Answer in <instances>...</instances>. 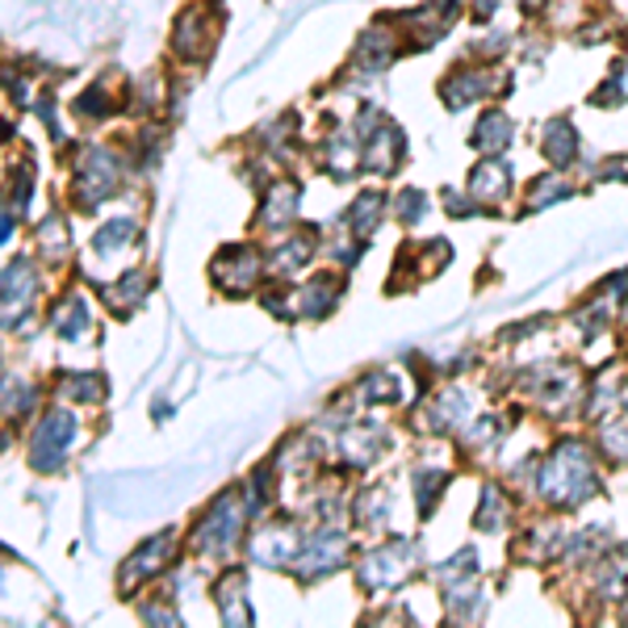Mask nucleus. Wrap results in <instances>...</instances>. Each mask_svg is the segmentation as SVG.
<instances>
[{
	"label": "nucleus",
	"instance_id": "obj_1",
	"mask_svg": "<svg viewBox=\"0 0 628 628\" xmlns=\"http://www.w3.org/2000/svg\"><path fill=\"white\" fill-rule=\"evenodd\" d=\"M541 491L545 498H553L557 507H574L595 491V470H590V453L587 444L578 440H566L557 453L549 457L545 474H541Z\"/></svg>",
	"mask_w": 628,
	"mask_h": 628
},
{
	"label": "nucleus",
	"instance_id": "obj_2",
	"mask_svg": "<svg viewBox=\"0 0 628 628\" xmlns=\"http://www.w3.org/2000/svg\"><path fill=\"white\" fill-rule=\"evenodd\" d=\"M223 39V9L214 4H189L172 25V55L181 63H206Z\"/></svg>",
	"mask_w": 628,
	"mask_h": 628
},
{
	"label": "nucleus",
	"instance_id": "obj_3",
	"mask_svg": "<svg viewBox=\"0 0 628 628\" xmlns=\"http://www.w3.org/2000/svg\"><path fill=\"white\" fill-rule=\"evenodd\" d=\"M512 76H495V68L482 59V63H457L449 76L440 80V101L449 105V110H465V105H474V101H486L491 93H512L507 89Z\"/></svg>",
	"mask_w": 628,
	"mask_h": 628
},
{
	"label": "nucleus",
	"instance_id": "obj_4",
	"mask_svg": "<svg viewBox=\"0 0 628 628\" xmlns=\"http://www.w3.org/2000/svg\"><path fill=\"white\" fill-rule=\"evenodd\" d=\"M80 176H76V202L84 209H93L96 202H105L117 189V155L105 147H89L80 152Z\"/></svg>",
	"mask_w": 628,
	"mask_h": 628
},
{
	"label": "nucleus",
	"instance_id": "obj_5",
	"mask_svg": "<svg viewBox=\"0 0 628 628\" xmlns=\"http://www.w3.org/2000/svg\"><path fill=\"white\" fill-rule=\"evenodd\" d=\"M406 42L399 39V21H373L369 30H361V39L352 47V63L364 68V72H385L394 59L402 55Z\"/></svg>",
	"mask_w": 628,
	"mask_h": 628
},
{
	"label": "nucleus",
	"instance_id": "obj_6",
	"mask_svg": "<svg viewBox=\"0 0 628 628\" xmlns=\"http://www.w3.org/2000/svg\"><path fill=\"white\" fill-rule=\"evenodd\" d=\"M72 440H76V419L63 415V411H51V415L39 423L34 444H30L34 465H39V470H59L63 457H68V449H72Z\"/></svg>",
	"mask_w": 628,
	"mask_h": 628
},
{
	"label": "nucleus",
	"instance_id": "obj_7",
	"mask_svg": "<svg viewBox=\"0 0 628 628\" xmlns=\"http://www.w3.org/2000/svg\"><path fill=\"white\" fill-rule=\"evenodd\" d=\"M239 533H244V507H239V498L235 495H227V498H218V503L209 507L206 519H202L197 545L209 553H227Z\"/></svg>",
	"mask_w": 628,
	"mask_h": 628
},
{
	"label": "nucleus",
	"instance_id": "obj_8",
	"mask_svg": "<svg viewBox=\"0 0 628 628\" xmlns=\"http://www.w3.org/2000/svg\"><path fill=\"white\" fill-rule=\"evenodd\" d=\"M364 138H369V143H364V155H369V159H364V168L369 172H394L399 168L402 155H406V138H402V131L390 122V117H385L373 134H364Z\"/></svg>",
	"mask_w": 628,
	"mask_h": 628
},
{
	"label": "nucleus",
	"instance_id": "obj_9",
	"mask_svg": "<svg viewBox=\"0 0 628 628\" xmlns=\"http://www.w3.org/2000/svg\"><path fill=\"white\" fill-rule=\"evenodd\" d=\"M507 193H512L507 164H503L498 155H486V159L470 172V197H474V202H486V206H498Z\"/></svg>",
	"mask_w": 628,
	"mask_h": 628
},
{
	"label": "nucleus",
	"instance_id": "obj_10",
	"mask_svg": "<svg viewBox=\"0 0 628 628\" xmlns=\"http://www.w3.org/2000/svg\"><path fill=\"white\" fill-rule=\"evenodd\" d=\"M512 138H515V122L503 110H486V114L477 117L474 134H470V143L486 155H503L512 147Z\"/></svg>",
	"mask_w": 628,
	"mask_h": 628
},
{
	"label": "nucleus",
	"instance_id": "obj_11",
	"mask_svg": "<svg viewBox=\"0 0 628 628\" xmlns=\"http://www.w3.org/2000/svg\"><path fill=\"white\" fill-rule=\"evenodd\" d=\"M541 147H545V159L557 164V168H570L578 159V131H574L570 117H549L545 122V134H541Z\"/></svg>",
	"mask_w": 628,
	"mask_h": 628
},
{
	"label": "nucleus",
	"instance_id": "obj_12",
	"mask_svg": "<svg viewBox=\"0 0 628 628\" xmlns=\"http://www.w3.org/2000/svg\"><path fill=\"white\" fill-rule=\"evenodd\" d=\"M402 549H406V545H399V549H390V553H385V549L373 553V557L364 562V570H361L364 587H381V583H385V587H394V583H402V578H406V570H411V562H406V557L399 562Z\"/></svg>",
	"mask_w": 628,
	"mask_h": 628
},
{
	"label": "nucleus",
	"instance_id": "obj_13",
	"mask_svg": "<svg viewBox=\"0 0 628 628\" xmlns=\"http://www.w3.org/2000/svg\"><path fill=\"white\" fill-rule=\"evenodd\" d=\"M72 110H76V117H84V122H105V117H114L117 110V93L105 80H96V84H89V89L76 96Z\"/></svg>",
	"mask_w": 628,
	"mask_h": 628
},
{
	"label": "nucleus",
	"instance_id": "obj_14",
	"mask_svg": "<svg viewBox=\"0 0 628 628\" xmlns=\"http://www.w3.org/2000/svg\"><path fill=\"white\" fill-rule=\"evenodd\" d=\"M381 214H385V193L364 189L361 197L352 202V209H348V227L364 239V235H373V227L381 223Z\"/></svg>",
	"mask_w": 628,
	"mask_h": 628
},
{
	"label": "nucleus",
	"instance_id": "obj_15",
	"mask_svg": "<svg viewBox=\"0 0 628 628\" xmlns=\"http://www.w3.org/2000/svg\"><path fill=\"white\" fill-rule=\"evenodd\" d=\"M294 209H298V189L294 185H272L265 197V209H260V223L265 227H281L294 218Z\"/></svg>",
	"mask_w": 628,
	"mask_h": 628
},
{
	"label": "nucleus",
	"instance_id": "obj_16",
	"mask_svg": "<svg viewBox=\"0 0 628 628\" xmlns=\"http://www.w3.org/2000/svg\"><path fill=\"white\" fill-rule=\"evenodd\" d=\"M168 545H172V536H155L152 545H143V549L134 553V562L126 566V583H143L147 574L159 570V566L168 562V557H164V553H168Z\"/></svg>",
	"mask_w": 628,
	"mask_h": 628
},
{
	"label": "nucleus",
	"instance_id": "obj_17",
	"mask_svg": "<svg viewBox=\"0 0 628 628\" xmlns=\"http://www.w3.org/2000/svg\"><path fill=\"white\" fill-rule=\"evenodd\" d=\"M223 595H214L218 599V608H223V616H227L230 625H244L251 611H248V599H244V574L239 570H230L227 574V583H223Z\"/></svg>",
	"mask_w": 628,
	"mask_h": 628
},
{
	"label": "nucleus",
	"instance_id": "obj_18",
	"mask_svg": "<svg viewBox=\"0 0 628 628\" xmlns=\"http://www.w3.org/2000/svg\"><path fill=\"white\" fill-rule=\"evenodd\" d=\"M256 557L268 562V566H277V562L298 557V545H294V536H289L286 528H268V533L256 536Z\"/></svg>",
	"mask_w": 628,
	"mask_h": 628
},
{
	"label": "nucleus",
	"instance_id": "obj_19",
	"mask_svg": "<svg viewBox=\"0 0 628 628\" xmlns=\"http://www.w3.org/2000/svg\"><path fill=\"white\" fill-rule=\"evenodd\" d=\"M55 319L63 336H84V331H89V310H84L80 298H68V302L55 310Z\"/></svg>",
	"mask_w": 628,
	"mask_h": 628
},
{
	"label": "nucleus",
	"instance_id": "obj_20",
	"mask_svg": "<svg viewBox=\"0 0 628 628\" xmlns=\"http://www.w3.org/2000/svg\"><path fill=\"white\" fill-rule=\"evenodd\" d=\"M604 449L616 461H628V423H604Z\"/></svg>",
	"mask_w": 628,
	"mask_h": 628
},
{
	"label": "nucleus",
	"instance_id": "obj_21",
	"mask_svg": "<svg viewBox=\"0 0 628 628\" xmlns=\"http://www.w3.org/2000/svg\"><path fill=\"white\" fill-rule=\"evenodd\" d=\"M440 482H444V474H436V470H423V474L415 477V486L423 491V512H428V507L436 503V495H440L436 486H440Z\"/></svg>",
	"mask_w": 628,
	"mask_h": 628
},
{
	"label": "nucleus",
	"instance_id": "obj_22",
	"mask_svg": "<svg viewBox=\"0 0 628 628\" xmlns=\"http://www.w3.org/2000/svg\"><path fill=\"white\" fill-rule=\"evenodd\" d=\"M482 528H498V519H503V503H498L495 491H486V498H482Z\"/></svg>",
	"mask_w": 628,
	"mask_h": 628
},
{
	"label": "nucleus",
	"instance_id": "obj_23",
	"mask_svg": "<svg viewBox=\"0 0 628 628\" xmlns=\"http://www.w3.org/2000/svg\"><path fill=\"white\" fill-rule=\"evenodd\" d=\"M616 101H625V76L608 80V84H604V93L590 96V105H616Z\"/></svg>",
	"mask_w": 628,
	"mask_h": 628
},
{
	"label": "nucleus",
	"instance_id": "obj_24",
	"mask_svg": "<svg viewBox=\"0 0 628 628\" xmlns=\"http://www.w3.org/2000/svg\"><path fill=\"white\" fill-rule=\"evenodd\" d=\"M423 206H428V202H423V193H419V189H406V193L399 197L402 218H415V214H423Z\"/></svg>",
	"mask_w": 628,
	"mask_h": 628
},
{
	"label": "nucleus",
	"instance_id": "obj_25",
	"mask_svg": "<svg viewBox=\"0 0 628 628\" xmlns=\"http://www.w3.org/2000/svg\"><path fill=\"white\" fill-rule=\"evenodd\" d=\"M498 4H503V0H474V13H477L482 21H491V18H495Z\"/></svg>",
	"mask_w": 628,
	"mask_h": 628
},
{
	"label": "nucleus",
	"instance_id": "obj_26",
	"mask_svg": "<svg viewBox=\"0 0 628 628\" xmlns=\"http://www.w3.org/2000/svg\"><path fill=\"white\" fill-rule=\"evenodd\" d=\"M519 4H524V9H528V13H536V9H541V4H545V0H519Z\"/></svg>",
	"mask_w": 628,
	"mask_h": 628
}]
</instances>
